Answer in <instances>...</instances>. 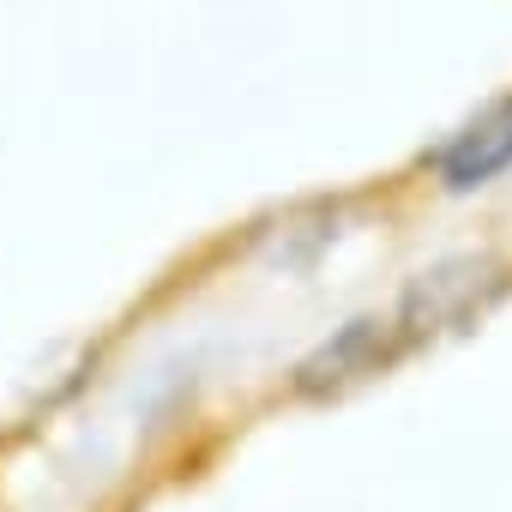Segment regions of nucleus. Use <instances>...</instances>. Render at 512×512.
I'll list each match as a JSON object with an SVG mask.
<instances>
[{"instance_id":"obj_1","label":"nucleus","mask_w":512,"mask_h":512,"mask_svg":"<svg viewBox=\"0 0 512 512\" xmlns=\"http://www.w3.org/2000/svg\"><path fill=\"white\" fill-rule=\"evenodd\" d=\"M506 290V272L494 260H476V253H464V260H440L428 272L410 278V290L398 296V332L404 344H428V338H446V332H464L476 314H488Z\"/></svg>"},{"instance_id":"obj_2","label":"nucleus","mask_w":512,"mask_h":512,"mask_svg":"<svg viewBox=\"0 0 512 512\" xmlns=\"http://www.w3.org/2000/svg\"><path fill=\"white\" fill-rule=\"evenodd\" d=\"M398 350H404V332H398V320H350V326H338L320 350H308L302 362H296V398H332V392H350V386H362V380H374L380 368H392L398 362Z\"/></svg>"},{"instance_id":"obj_3","label":"nucleus","mask_w":512,"mask_h":512,"mask_svg":"<svg viewBox=\"0 0 512 512\" xmlns=\"http://www.w3.org/2000/svg\"><path fill=\"white\" fill-rule=\"evenodd\" d=\"M500 169H512V97L488 103L476 121H464L440 151H434V175L452 193H470L482 181H494Z\"/></svg>"}]
</instances>
